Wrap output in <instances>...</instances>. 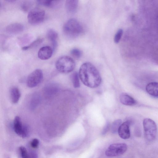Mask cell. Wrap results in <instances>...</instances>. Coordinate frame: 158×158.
<instances>
[{
	"mask_svg": "<svg viewBox=\"0 0 158 158\" xmlns=\"http://www.w3.org/2000/svg\"><path fill=\"white\" fill-rule=\"evenodd\" d=\"M79 76L83 83L91 88L99 86L101 82L100 75L96 67L89 62L83 63L80 67Z\"/></svg>",
	"mask_w": 158,
	"mask_h": 158,
	"instance_id": "1",
	"label": "cell"
},
{
	"mask_svg": "<svg viewBox=\"0 0 158 158\" xmlns=\"http://www.w3.org/2000/svg\"><path fill=\"white\" fill-rule=\"evenodd\" d=\"M28 100V106L31 110L35 109L39 105L40 102L41 97L39 94L34 93L31 95Z\"/></svg>",
	"mask_w": 158,
	"mask_h": 158,
	"instance_id": "14",
	"label": "cell"
},
{
	"mask_svg": "<svg viewBox=\"0 0 158 158\" xmlns=\"http://www.w3.org/2000/svg\"><path fill=\"white\" fill-rule=\"evenodd\" d=\"M47 37L48 39L52 43V48L55 50L57 46L56 40L58 37V34L57 32L53 29H49L47 31Z\"/></svg>",
	"mask_w": 158,
	"mask_h": 158,
	"instance_id": "12",
	"label": "cell"
},
{
	"mask_svg": "<svg viewBox=\"0 0 158 158\" xmlns=\"http://www.w3.org/2000/svg\"><path fill=\"white\" fill-rule=\"evenodd\" d=\"M120 102L123 104L127 106H133L135 104V100L130 95L122 94L120 96Z\"/></svg>",
	"mask_w": 158,
	"mask_h": 158,
	"instance_id": "16",
	"label": "cell"
},
{
	"mask_svg": "<svg viewBox=\"0 0 158 158\" xmlns=\"http://www.w3.org/2000/svg\"><path fill=\"white\" fill-rule=\"evenodd\" d=\"M71 77L74 87L75 88L79 87L80 86V84L78 73L76 72H74L72 74Z\"/></svg>",
	"mask_w": 158,
	"mask_h": 158,
	"instance_id": "22",
	"label": "cell"
},
{
	"mask_svg": "<svg viewBox=\"0 0 158 158\" xmlns=\"http://www.w3.org/2000/svg\"><path fill=\"white\" fill-rule=\"evenodd\" d=\"M78 1L76 0L66 1L65 7L67 12L70 14L75 13L77 8Z\"/></svg>",
	"mask_w": 158,
	"mask_h": 158,
	"instance_id": "13",
	"label": "cell"
},
{
	"mask_svg": "<svg viewBox=\"0 0 158 158\" xmlns=\"http://www.w3.org/2000/svg\"><path fill=\"white\" fill-rule=\"evenodd\" d=\"M7 1L9 2H14V1H15V0H6Z\"/></svg>",
	"mask_w": 158,
	"mask_h": 158,
	"instance_id": "28",
	"label": "cell"
},
{
	"mask_svg": "<svg viewBox=\"0 0 158 158\" xmlns=\"http://www.w3.org/2000/svg\"><path fill=\"white\" fill-rule=\"evenodd\" d=\"M53 51V48L50 46H46L43 47L38 52V57L42 60H48L52 56Z\"/></svg>",
	"mask_w": 158,
	"mask_h": 158,
	"instance_id": "10",
	"label": "cell"
},
{
	"mask_svg": "<svg viewBox=\"0 0 158 158\" xmlns=\"http://www.w3.org/2000/svg\"><path fill=\"white\" fill-rule=\"evenodd\" d=\"M45 12L43 10L35 8L31 10L27 15L29 23L31 24H37L43 21L45 17Z\"/></svg>",
	"mask_w": 158,
	"mask_h": 158,
	"instance_id": "5",
	"label": "cell"
},
{
	"mask_svg": "<svg viewBox=\"0 0 158 158\" xmlns=\"http://www.w3.org/2000/svg\"><path fill=\"white\" fill-rule=\"evenodd\" d=\"M20 156L22 158H37V154L34 152H29L24 146H21L19 148Z\"/></svg>",
	"mask_w": 158,
	"mask_h": 158,
	"instance_id": "18",
	"label": "cell"
},
{
	"mask_svg": "<svg viewBox=\"0 0 158 158\" xmlns=\"http://www.w3.org/2000/svg\"><path fill=\"white\" fill-rule=\"evenodd\" d=\"M13 127L15 132L20 137L25 138L29 136V130L28 127L23 124L20 118L18 116L14 119Z\"/></svg>",
	"mask_w": 158,
	"mask_h": 158,
	"instance_id": "7",
	"label": "cell"
},
{
	"mask_svg": "<svg viewBox=\"0 0 158 158\" xmlns=\"http://www.w3.org/2000/svg\"><path fill=\"white\" fill-rule=\"evenodd\" d=\"M122 124V120L118 119L115 120L112 123L111 126V131L112 133H115L118 132L119 127Z\"/></svg>",
	"mask_w": 158,
	"mask_h": 158,
	"instance_id": "21",
	"label": "cell"
},
{
	"mask_svg": "<svg viewBox=\"0 0 158 158\" xmlns=\"http://www.w3.org/2000/svg\"><path fill=\"white\" fill-rule=\"evenodd\" d=\"M43 38H38L33 41L30 44L27 46H23L22 48L23 50H26L30 48H34L37 46L41 44L43 41Z\"/></svg>",
	"mask_w": 158,
	"mask_h": 158,
	"instance_id": "20",
	"label": "cell"
},
{
	"mask_svg": "<svg viewBox=\"0 0 158 158\" xmlns=\"http://www.w3.org/2000/svg\"><path fill=\"white\" fill-rule=\"evenodd\" d=\"M123 33V29H120L118 30L114 35V41L115 43L117 44L120 41Z\"/></svg>",
	"mask_w": 158,
	"mask_h": 158,
	"instance_id": "23",
	"label": "cell"
},
{
	"mask_svg": "<svg viewBox=\"0 0 158 158\" xmlns=\"http://www.w3.org/2000/svg\"><path fill=\"white\" fill-rule=\"evenodd\" d=\"M20 96V92L17 87H14L11 89L10 91V98L12 103L16 104L18 103Z\"/></svg>",
	"mask_w": 158,
	"mask_h": 158,
	"instance_id": "15",
	"label": "cell"
},
{
	"mask_svg": "<svg viewBox=\"0 0 158 158\" xmlns=\"http://www.w3.org/2000/svg\"><path fill=\"white\" fill-rule=\"evenodd\" d=\"M146 90L150 95L158 97V82H152L147 85Z\"/></svg>",
	"mask_w": 158,
	"mask_h": 158,
	"instance_id": "17",
	"label": "cell"
},
{
	"mask_svg": "<svg viewBox=\"0 0 158 158\" xmlns=\"http://www.w3.org/2000/svg\"><path fill=\"white\" fill-rule=\"evenodd\" d=\"M146 140L149 142H152L156 137L157 128L155 122L152 119L146 118L143 122Z\"/></svg>",
	"mask_w": 158,
	"mask_h": 158,
	"instance_id": "4",
	"label": "cell"
},
{
	"mask_svg": "<svg viewBox=\"0 0 158 158\" xmlns=\"http://www.w3.org/2000/svg\"><path fill=\"white\" fill-rule=\"evenodd\" d=\"M39 140L36 138L33 139L31 142L30 145L31 147L33 148H37L39 145Z\"/></svg>",
	"mask_w": 158,
	"mask_h": 158,
	"instance_id": "26",
	"label": "cell"
},
{
	"mask_svg": "<svg viewBox=\"0 0 158 158\" xmlns=\"http://www.w3.org/2000/svg\"><path fill=\"white\" fill-rule=\"evenodd\" d=\"M43 77L42 71L40 69L34 70L28 76L26 84L29 88H33L37 86L41 81Z\"/></svg>",
	"mask_w": 158,
	"mask_h": 158,
	"instance_id": "8",
	"label": "cell"
},
{
	"mask_svg": "<svg viewBox=\"0 0 158 158\" xmlns=\"http://www.w3.org/2000/svg\"><path fill=\"white\" fill-rule=\"evenodd\" d=\"M130 122L127 121L122 123L120 126L118 132L119 136L123 139H129L130 136L129 126Z\"/></svg>",
	"mask_w": 158,
	"mask_h": 158,
	"instance_id": "9",
	"label": "cell"
},
{
	"mask_svg": "<svg viewBox=\"0 0 158 158\" xmlns=\"http://www.w3.org/2000/svg\"><path fill=\"white\" fill-rule=\"evenodd\" d=\"M32 4L29 1H25L22 3L21 5V8L25 12L27 11L30 8Z\"/></svg>",
	"mask_w": 158,
	"mask_h": 158,
	"instance_id": "25",
	"label": "cell"
},
{
	"mask_svg": "<svg viewBox=\"0 0 158 158\" xmlns=\"http://www.w3.org/2000/svg\"><path fill=\"white\" fill-rule=\"evenodd\" d=\"M109 126V123L108 122H107L106 123L105 126V127L104 129V132H105L106 131H107L108 130Z\"/></svg>",
	"mask_w": 158,
	"mask_h": 158,
	"instance_id": "27",
	"label": "cell"
},
{
	"mask_svg": "<svg viewBox=\"0 0 158 158\" xmlns=\"http://www.w3.org/2000/svg\"><path fill=\"white\" fill-rule=\"evenodd\" d=\"M24 29L23 24L19 23H13L7 26L6 28V31L11 34L19 33L22 31Z\"/></svg>",
	"mask_w": 158,
	"mask_h": 158,
	"instance_id": "11",
	"label": "cell"
},
{
	"mask_svg": "<svg viewBox=\"0 0 158 158\" xmlns=\"http://www.w3.org/2000/svg\"><path fill=\"white\" fill-rule=\"evenodd\" d=\"M55 66L59 72L62 73H68L73 70L75 66V63L72 58L64 56L57 59Z\"/></svg>",
	"mask_w": 158,
	"mask_h": 158,
	"instance_id": "3",
	"label": "cell"
},
{
	"mask_svg": "<svg viewBox=\"0 0 158 158\" xmlns=\"http://www.w3.org/2000/svg\"><path fill=\"white\" fill-rule=\"evenodd\" d=\"M127 149V146L124 143H116L111 144L105 152L108 157L118 156L123 154Z\"/></svg>",
	"mask_w": 158,
	"mask_h": 158,
	"instance_id": "6",
	"label": "cell"
},
{
	"mask_svg": "<svg viewBox=\"0 0 158 158\" xmlns=\"http://www.w3.org/2000/svg\"><path fill=\"white\" fill-rule=\"evenodd\" d=\"M63 29L66 36L70 38L77 37L83 31L81 24L74 18H71L68 20L64 24Z\"/></svg>",
	"mask_w": 158,
	"mask_h": 158,
	"instance_id": "2",
	"label": "cell"
},
{
	"mask_svg": "<svg viewBox=\"0 0 158 158\" xmlns=\"http://www.w3.org/2000/svg\"><path fill=\"white\" fill-rule=\"evenodd\" d=\"M70 53L73 57L77 59L80 58L82 54L81 51L77 48H74L72 49L70 51Z\"/></svg>",
	"mask_w": 158,
	"mask_h": 158,
	"instance_id": "24",
	"label": "cell"
},
{
	"mask_svg": "<svg viewBox=\"0 0 158 158\" xmlns=\"http://www.w3.org/2000/svg\"><path fill=\"white\" fill-rule=\"evenodd\" d=\"M37 3L39 4L50 8L57 7L60 4V1L52 0H37Z\"/></svg>",
	"mask_w": 158,
	"mask_h": 158,
	"instance_id": "19",
	"label": "cell"
}]
</instances>
